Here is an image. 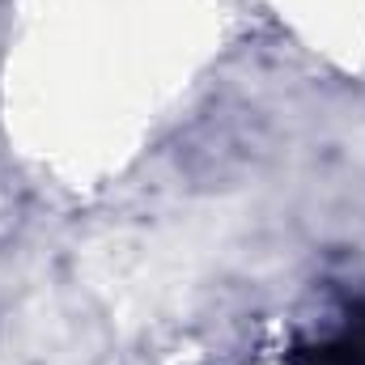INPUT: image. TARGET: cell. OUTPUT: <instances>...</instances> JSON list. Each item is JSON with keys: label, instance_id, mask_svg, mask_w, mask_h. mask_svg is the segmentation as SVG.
Masks as SVG:
<instances>
[{"label": "cell", "instance_id": "1", "mask_svg": "<svg viewBox=\"0 0 365 365\" xmlns=\"http://www.w3.org/2000/svg\"><path fill=\"white\" fill-rule=\"evenodd\" d=\"M319 365H365V319L323 349Z\"/></svg>", "mask_w": 365, "mask_h": 365}]
</instances>
